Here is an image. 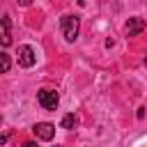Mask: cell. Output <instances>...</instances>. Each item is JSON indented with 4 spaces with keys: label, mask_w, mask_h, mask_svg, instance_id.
Listing matches in <instances>:
<instances>
[{
    "label": "cell",
    "mask_w": 147,
    "mask_h": 147,
    "mask_svg": "<svg viewBox=\"0 0 147 147\" xmlns=\"http://www.w3.org/2000/svg\"><path fill=\"white\" fill-rule=\"evenodd\" d=\"M60 25H62V34H64V39H67V41H76L78 30H80V18L67 14V16H62Z\"/></svg>",
    "instance_id": "cell-1"
},
{
    "label": "cell",
    "mask_w": 147,
    "mask_h": 147,
    "mask_svg": "<svg viewBox=\"0 0 147 147\" xmlns=\"http://www.w3.org/2000/svg\"><path fill=\"white\" fill-rule=\"evenodd\" d=\"M37 101L44 110H55L57 103H60V94L55 90H39L37 92Z\"/></svg>",
    "instance_id": "cell-2"
},
{
    "label": "cell",
    "mask_w": 147,
    "mask_h": 147,
    "mask_svg": "<svg viewBox=\"0 0 147 147\" xmlns=\"http://www.w3.org/2000/svg\"><path fill=\"white\" fill-rule=\"evenodd\" d=\"M34 62H37L34 48H32V46H18V64L25 67V69H30Z\"/></svg>",
    "instance_id": "cell-3"
},
{
    "label": "cell",
    "mask_w": 147,
    "mask_h": 147,
    "mask_svg": "<svg viewBox=\"0 0 147 147\" xmlns=\"http://www.w3.org/2000/svg\"><path fill=\"white\" fill-rule=\"evenodd\" d=\"M32 131H34V136L39 140H53V136H55V126L51 122H37L32 126Z\"/></svg>",
    "instance_id": "cell-4"
},
{
    "label": "cell",
    "mask_w": 147,
    "mask_h": 147,
    "mask_svg": "<svg viewBox=\"0 0 147 147\" xmlns=\"http://www.w3.org/2000/svg\"><path fill=\"white\" fill-rule=\"evenodd\" d=\"M142 30H145V21H142V18H138V16L129 18V23H126V34H129V37H136V34L142 32Z\"/></svg>",
    "instance_id": "cell-5"
},
{
    "label": "cell",
    "mask_w": 147,
    "mask_h": 147,
    "mask_svg": "<svg viewBox=\"0 0 147 147\" xmlns=\"http://www.w3.org/2000/svg\"><path fill=\"white\" fill-rule=\"evenodd\" d=\"M0 41H2V46H5V48L11 44V34H9V18H7V16H2V18H0Z\"/></svg>",
    "instance_id": "cell-6"
},
{
    "label": "cell",
    "mask_w": 147,
    "mask_h": 147,
    "mask_svg": "<svg viewBox=\"0 0 147 147\" xmlns=\"http://www.w3.org/2000/svg\"><path fill=\"white\" fill-rule=\"evenodd\" d=\"M76 124H78V117H76L74 113H69V115L62 117V129H74Z\"/></svg>",
    "instance_id": "cell-7"
},
{
    "label": "cell",
    "mask_w": 147,
    "mask_h": 147,
    "mask_svg": "<svg viewBox=\"0 0 147 147\" xmlns=\"http://www.w3.org/2000/svg\"><path fill=\"white\" fill-rule=\"evenodd\" d=\"M0 64H2V74H7V71H9V67H11L9 55H7V53H0Z\"/></svg>",
    "instance_id": "cell-8"
},
{
    "label": "cell",
    "mask_w": 147,
    "mask_h": 147,
    "mask_svg": "<svg viewBox=\"0 0 147 147\" xmlns=\"http://www.w3.org/2000/svg\"><path fill=\"white\" fill-rule=\"evenodd\" d=\"M23 147H37V142H23Z\"/></svg>",
    "instance_id": "cell-9"
},
{
    "label": "cell",
    "mask_w": 147,
    "mask_h": 147,
    "mask_svg": "<svg viewBox=\"0 0 147 147\" xmlns=\"http://www.w3.org/2000/svg\"><path fill=\"white\" fill-rule=\"evenodd\" d=\"M145 67H147V55H145Z\"/></svg>",
    "instance_id": "cell-10"
}]
</instances>
